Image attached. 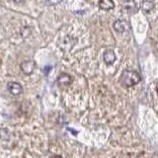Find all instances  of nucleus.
<instances>
[{"mask_svg": "<svg viewBox=\"0 0 158 158\" xmlns=\"http://www.w3.org/2000/svg\"><path fill=\"white\" fill-rule=\"evenodd\" d=\"M141 80L140 75L136 71L132 70H125L122 73L121 76V82L123 86L126 87H131L135 86Z\"/></svg>", "mask_w": 158, "mask_h": 158, "instance_id": "nucleus-1", "label": "nucleus"}, {"mask_svg": "<svg viewBox=\"0 0 158 158\" xmlns=\"http://www.w3.org/2000/svg\"><path fill=\"white\" fill-rule=\"evenodd\" d=\"M20 67L25 74H32L35 69V62L32 60H25L21 63Z\"/></svg>", "mask_w": 158, "mask_h": 158, "instance_id": "nucleus-4", "label": "nucleus"}, {"mask_svg": "<svg viewBox=\"0 0 158 158\" xmlns=\"http://www.w3.org/2000/svg\"><path fill=\"white\" fill-rule=\"evenodd\" d=\"M13 2L16 3V4H21L24 2V0H13Z\"/></svg>", "mask_w": 158, "mask_h": 158, "instance_id": "nucleus-10", "label": "nucleus"}, {"mask_svg": "<svg viewBox=\"0 0 158 158\" xmlns=\"http://www.w3.org/2000/svg\"><path fill=\"white\" fill-rule=\"evenodd\" d=\"M57 83L61 87H67L72 83V78L70 75H68L66 73H61L57 78Z\"/></svg>", "mask_w": 158, "mask_h": 158, "instance_id": "nucleus-3", "label": "nucleus"}, {"mask_svg": "<svg viewBox=\"0 0 158 158\" xmlns=\"http://www.w3.org/2000/svg\"><path fill=\"white\" fill-rule=\"evenodd\" d=\"M154 8V4L151 0H143L142 2V10L143 12H150Z\"/></svg>", "mask_w": 158, "mask_h": 158, "instance_id": "nucleus-8", "label": "nucleus"}, {"mask_svg": "<svg viewBox=\"0 0 158 158\" xmlns=\"http://www.w3.org/2000/svg\"><path fill=\"white\" fill-rule=\"evenodd\" d=\"M113 0H99V7L102 10H111L114 8Z\"/></svg>", "mask_w": 158, "mask_h": 158, "instance_id": "nucleus-6", "label": "nucleus"}, {"mask_svg": "<svg viewBox=\"0 0 158 158\" xmlns=\"http://www.w3.org/2000/svg\"><path fill=\"white\" fill-rule=\"evenodd\" d=\"M51 158H62L61 156H59V155H52Z\"/></svg>", "mask_w": 158, "mask_h": 158, "instance_id": "nucleus-11", "label": "nucleus"}, {"mask_svg": "<svg viewBox=\"0 0 158 158\" xmlns=\"http://www.w3.org/2000/svg\"><path fill=\"white\" fill-rule=\"evenodd\" d=\"M7 89L8 91L13 94V95H20L23 92V88L21 86V84L18 82H9L7 84Z\"/></svg>", "mask_w": 158, "mask_h": 158, "instance_id": "nucleus-2", "label": "nucleus"}, {"mask_svg": "<svg viewBox=\"0 0 158 158\" xmlns=\"http://www.w3.org/2000/svg\"><path fill=\"white\" fill-rule=\"evenodd\" d=\"M113 26H114V29H115L118 33H123V32H125V30H126V24L125 22L121 21V20L116 21L114 23Z\"/></svg>", "mask_w": 158, "mask_h": 158, "instance_id": "nucleus-7", "label": "nucleus"}, {"mask_svg": "<svg viewBox=\"0 0 158 158\" xmlns=\"http://www.w3.org/2000/svg\"><path fill=\"white\" fill-rule=\"evenodd\" d=\"M62 0H47V2L49 4V5H56L58 3H60Z\"/></svg>", "mask_w": 158, "mask_h": 158, "instance_id": "nucleus-9", "label": "nucleus"}, {"mask_svg": "<svg viewBox=\"0 0 158 158\" xmlns=\"http://www.w3.org/2000/svg\"><path fill=\"white\" fill-rule=\"evenodd\" d=\"M104 61H105L108 65H111V64H113L116 61V54L112 49H107V51L104 52Z\"/></svg>", "mask_w": 158, "mask_h": 158, "instance_id": "nucleus-5", "label": "nucleus"}]
</instances>
